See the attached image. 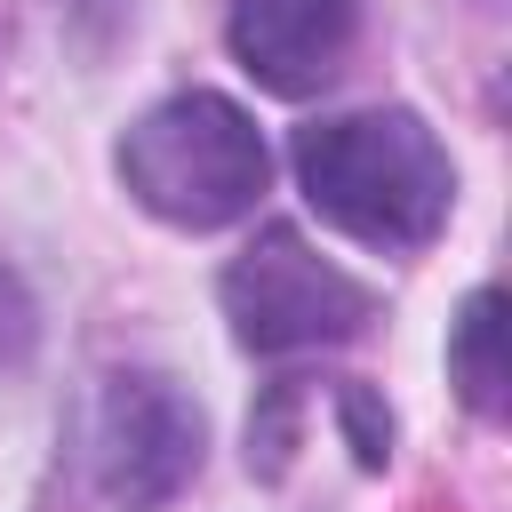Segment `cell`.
Returning <instances> with one entry per match:
<instances>
[{"mask_svg": "<svg viewBox=\"0 0 512 512\" xmlns=\"http://www.w3.org/2000/svg\"><path fill=\"white\" fill-rule=\"evenodd\" d=\"M296 184L336 232L368 248H424L456 200L440 136L400 104L296 128Z\"/></svg>", "mask_w": 512, "mask_h": 512, "instance_id": "6da1fadb", "label": "cell"}, {"mask_svg": "<svg viewBox=\"0 0 512 512\" xmlns=\"http://www.w3.org/2000/svg\"><path fill=\"white\" fill-rule=\"evenodd\" d=\"M264 136L232 96H168L152 104L128 136H120V184L136 192V208H152L160 224L184 232H216L232 216H248L264 200Z\"/></svg>", "mask_w": 512, "mask_h": 512, "instance_id": "7a4b0ae2", "label": "cell"}, {"mask_svg": "<svg viewBox=\"0 0 512 512\" xmlns=\"http://www.w3.org/2000/svg\"><path fill=\"white\" fill-rule=\"evenodd\" d=\"M224 312H232V336L248 352H312V344L360 336L368 312H376V296L344 264H328L304 232L272 224V232H256V248L232 256Z\"/></svg>", "mask_w": 512, "mask_h": 512, "instance_id": "3957f363", "label": "cell"}, {"mask_svg": "<svg viewBox=\"0 0 512 512\" xmlns=\"http://www.w3.org/2000/svg\"><path fill=\"white\" fill-rule=\"evenodd\" d=\"M96 472L120 512L168 504L200 472V416L168 376H112L96 416Z\"/></svg>", "mask_w": 512, "mask_h": 512, "instance_id": "277c9868", "label": "cell"}, {"mask_svg": "<svg viewBox=\"0 0 512 512\" xmlns=\"http://www.w3.org/2000/svg\"><path fill=\"white\" fill-rule=\"evenodd\" d=\"M352 0H232V56L272 96H312L344 72Z\"/></svg>", "mask_w": 512, "mask_h": 512, "instance_id": "5b68a950", "label": "cell"}, {"mask_svg": "<svg viewBox=\"0 0 512 512\" xmlns=\"http://www.w3.org/2000/svg\"><path fill=\"white\" fill-rule=\"evenodd\" d=\"M448 376H456V392L480 408V416H504V384H512V368H504V296L496 288H480L464 312H456V336H448Z\"/></svg>", "mask_w": 512, "mask_h": 512, "instance_id": "8992f818", "label": "cell"}]
</instances>
